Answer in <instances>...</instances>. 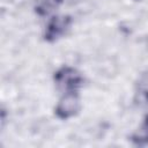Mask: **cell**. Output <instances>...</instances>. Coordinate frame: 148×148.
Segmentation results:
<instances>
[{"mask_svg":"<svg viewBox=\"0 0 148 148\" xmlns=\"http://www.w3.org/2000/svg\"><path fill=\"white\" fill-rule=\"evenodd\" d=\"M53 81L58 90L62 94L79 92L82 88L84 79L83 75L72 66H62L54 72Z\"/></svg>","mask_w":148,"mask_h":148,"instance_id":"6da1fadb","label":"cell"},{"mask_svg":"<svg viewBox=\"0 0 148 148\" xmlns=\"http://www.w3.org/2000/svg\"><path fill=\"white\" fill-rule=\"evenodd\" d=\"M72 22V17L69 15H54L46 23L43 32V39L47 43L57 42L68 32Z\"/></svg>","mask_w":148,"mask_h":148,"instance_id":"7a4b0ae2","label":"cell"},{"mask_svg":"<svg viewBox=\"0 0 148 148\" xmlns=\"http://www.w3.org/2000/svg\"><path fill=\"white\" fill-rule=\"evenodd\" d=\"M81 109V103L79 98V92H67L62 94L61 98L54 108L56 116L61 120H67L73 118L79 113Z\"/></svg>","mask_w":148,"mask_h":148,"instance_id":"3957f363","label":"cell"},{"mask_svg":"<svg viewBox=\"0 0 148 148\" xmlns=\"http://www.w3.org/2000/svg\"><path fill=\"white\" fill-rule=\"evenodd\" d=\"M134 98L140 105H148V71L142 72L134 87Z\"/></svg>","mask_w":148,"mask_h":148,"instance_id":"277c9868","label":"cell"},{"mask_svg":"<svg viewBox=\"0 0 148 148\" xmlns=\"http://www.w3.org/2000/svg\"><path fill=\"white\" fill-rule=\"evenodd\" d=\"M67 0H36L35 1V13L39 16H46L64 5Z\"/></svg>","mask_w":148,"mask_h":148,"instance_id":"5b68a950","label":"cell"},{"mask_svg":"<svg viewBox=\"0 0 148 148\" xmlns=\"http://www.w3.org/2000/svg\"><path fill=\"white\" fill-rule=\"evenodd\" d=\"M131 142L136 147H148V114L142 120L140 127L131 135Z\"/></svg>","mask_w":148,"mask_h":148,"instance_id":"8992f818","label":"cell"}]
</instances>
